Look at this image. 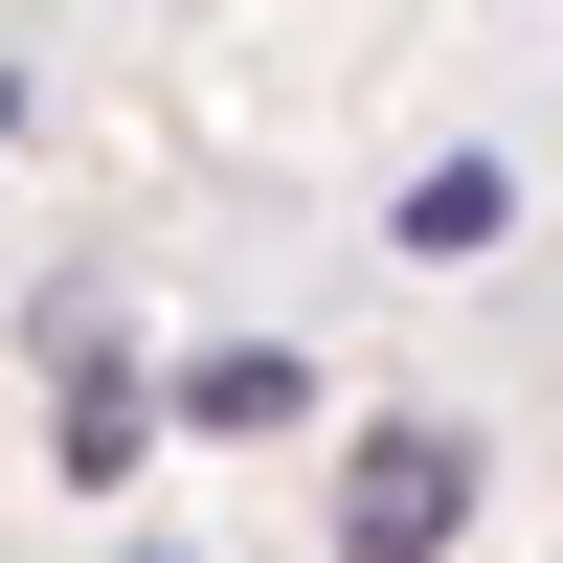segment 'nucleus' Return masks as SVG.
<instances>
[{
  "label": "nucleus",
  "instance_id": "2",
  "mask_svg": "<svg viewBox=\"0 0 563 563\" xmlns=\"http://www.w3.org/2000/svg\"><path fill=\"white\" fill-rule=\"evenodd\" d=\"M68 474H135V384H113V316H68Z\"/></svg>",
  "mask_w": 563,
  "mask_h": 563
},
{
  "label": "nucleus",
  "instance_id": "3",
  "mask_svg": "<svg viewBox=\"0 0 563 563\" xmlns=\"http://www.w3.org/2000/svg\"><path fill=\"white\" fill-rule=\"evenodd\" d=\"M496 225H519L496 158H429V180H406V249H496Z\"/></svg>",
  "mask_w": 563,
  "mask_h": 563
},
{
  "label": "nucleus",
  "instance_id": "1",
  "mask_svg": "<svg viewBox=\"0 0 563 563\" xmlns=\"http://www.w3.org/2000/svg\"><path fill=\"white\" fill-rule=\"evenodd\" d=\"M451 519H474V429H361L339 451V563H451Z\"/></svg>",
  "mask_w": 563,
  "mask_h": 563
},
{
  "label": "nucleus",
  "instance_id": "4",
  "mask_svg": "<svg viewBox=\"0 0 563 563\" xmlns=\"http://www.w3.org/2000/svg\"><path fill=\"white\" fill-rule=\"evenodd\" d=\"M180 406H203V429H294L316 384H294V339H225V361H203V384H180Z\"/></svg>",
  "mask_w": 563,
  "mask_h": 563
},
{
  "label": "nucleus",
  "instance_id": "5",
  "mask_svg": "<svg viewBox=\"0 0 563 563\" xmlns=\"http://www.w3.org/2000/svg\"><path fill=\"white\" fill-rule=\"evenodd\" d=\"M0 113H23V68H0Z\"/></svg>",
  "mask_w": 563,
  "mask_h": 563
}]
</instances>
